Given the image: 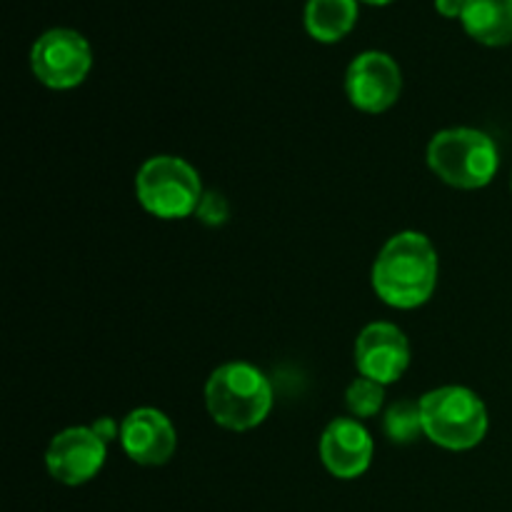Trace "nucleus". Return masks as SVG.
I'll return each instance as SVG.
<instances>
[{"instance_id":"nucleus-11","label":"nucleus","mask_w":512,"mask_h":512,"mask_svg":"<svg viewBox=\"0 0 512 512\" xmlns=\"http://www.w3.org/2000/svg\"><path fill=\"white\" fill-rule=\"evenodd\" d=\"M375 443L368 428L355 418H335L320 435V460L338 480H355L373 465Z\"/></svg>"},{"instance_id":"nucleus-20","label":"nucleus","mask_w":512,"mask_h":512,"mask_svg":"<svg viewBox=\"0 0 512 512\" xmlns=\"http://www.w3.org/2000/svg\"><path fill=\"white\" fill-rule=\"evenodd\" d=\"M510 188H512V180H510Z\"/></svg>"},{"instance_id":"nucleus-19","label":"nucleus","mask_w":512,"mask_h":512,"mask_svg":"<svg viewBox=\"0 0 512 512\" xmlns=\"http://www.w3.org/2000/svg\"><path fill=\"white\" fill-rule=\"evenodd\" d=\"M365 3H370V5H385V3H393V0H365Z\"/></svg>"},{"instance_id":"nucleus-5","label":"nucleus","mask_w":512,"mask_h":512,"mask_svg":"<svg viewBox=\"0 0 512 512\" xmlns=\"http://www.w3.org/2000/svg\"><path fill=\"white\" fill-rule=\"evenodd\" d=\"M203 195L200 173L180 155H153L135 175V198L153 218H190L198 213Z\"/></svg>"},{"instance_id":"nucleus-15","label":"nucleus","mask_w":512,"mask_h":512,"mask_svg":"<svg viewBox=\"0 0 512 512\" xmlns=\"http://www.w3.org/2000/svg\"><path fill=\"white\" fill-rule=\"evenodd\" d=\"M345 405L355 420L375 418L385 405V385L358 375L345 390Z\"/></svg>"},{"instance_id":"nucleus-10","label":"nucleus","mask_w":512,"mask_h":512,"mask_svg":"<svg viewBox=\"0 0 512 512\" xmlns=\"http://www.w3.org/2000/svg\"><path fill=\"white\" fill-rule=\"evenodd\" d=\"M120 445L135 465L160 468L175 455L178 433L163 410L135 408L120 420Z\"/></svg>"},{"instance_id":"nucleus-17","label":"nucleus","mask_w":512,"mask_h":512,"mask_svg":"<svg viewBox=\"0 0 512 512\" xmlns=\"http://www.w3.org/2000/svg\"><path fill=\"white\" fill-rule=\"evenodd\" d=\"M93 430L95 433L100 435V438L105 440V443H113L115 438H120V423L115 418H108V415H105V418H98L93 423Z\"/></svg>"},{"instance_id":"nucleus-3","label":"nucleus","mask_w":512,"mask_h":512,"mask_svg":"<svg viewBox=\"0 0 512 512\" xmlns=\"http://www.w3.org/2000/svg\"><path fill=\"white\" fill-rule=\"evenodd\" d=\"M423 435L433 445L453 453L478 448L490 428L488 405L465 385H443L420 398Z\"/></svg>"},{"instance_id":"nucleus-2","label":"nucleus","mask_w":512,"mask_h":512,"mask_svg":"<svg viewBox=\"0 0 512 512\" xmlns=\"http://www.w3.org/2000/svg\"><path fill=\"white\" fill-rule=\"evenodd\" d=\"M205 408L220 428L248 433L268 420L273 410V385L258 365L245 360L223 363L205 383Z\"/></svg>"},{"instance_id":"nucleus-13","label":"nucleus","mask_w":512,"mask_h":512,"mask_svg":"<svg viewBox=\"0 0 512 512\" xmlns=\"http://www.w3.org/2000/svg\"><path fill=\"white\" fill-rule=\"evenodd\" d=\"M358 20V0H308L305 28L320 43H338Z\"/></svg>"},{"instance_id":"nucleus-14","label":"nucleus","mask_w":512,"mask_h":512,"mask_svg":"<svg viewBox=\"0 0 512 512\" xmlns=\"http://www.w3.org/2000/svg\"><path fill=\"white\" fill-rule=\"evenodd\" d=\"M383 430L390 443L410 445L423 435L420 400H398L383 415Z\"/></svg>"},{"instance_id":"nucleus-16","label":"nucleus","mask_w":512,"mask_h":512,"mask_svg":"<svg viewBox=\"0 0 512 512\" xmlns=\"http://www.w3.org/2000/svg\"><path fill=\"white\" fill-rule=\"evenodd\" d=\"M195 215H198L205 225H223L225 220H228V203H225L223 195L208 193V190H205L203 200H200V208Z\"/></svg>"},{"instance_id":"nucleus-7","label":"nucleus","mask_w":512,"mask_h":512,"mask_svg":"<svg viewBox=\"0 0 512 512\" xmlns=\"http://www.w3.org/2000/svg\"><path fill=\"white\" fill-rule=\"evenodd\" d=\"M403 93V70L393 55L365 50L345 70V95L360 113L378 115L393 108Z\"/></svg>"},{"instance_id":"nucleus-4","label":"nucleus","mask_w":512,"mask_h":512,"mask_svg":"<svg viewBox=\"0 0 512 512\" xmlns=\"http://www.w3.org/2000/svg\"><path fill=\"white\" fill-rule=\"evenodd\" d=\"M428 168L450 188L480 190L498 175L500 150L485 130L445 128L430 138Z\"/></svg>"},{"instance_id":"nucleus-12","label":"nucleus","mask_w":512,"mask_h":512,"mask_svg":"<svg viewBox=\"0 0 512 512\" xmlns=\"http://www.w3.org/2000/svg\"><path fill=\"white\" fill-rule=\"evenodd\" d=\"M460 20L478 43L490 48L512 43V0H465Z\"/></svg>"},{"instance_id":"nucleus-6","label":"nucleus","mask_w":512,"mask_h":512,"mask_svg":"<svg viewBox=\"0 0 512 512\" xmlns=\"http://www.w3.org/2000/svg\"><path fill=\"white\" fill-rule=\"evenodd\" d=\"M30 68L45 88H78L93 68V50L78 30L50 28L30 48Z\"/></svg>"},{"instance_id":"nucleus-18","label":"nucleus","mask_w":512,"mask_h":512,"mask_svg":"<svg viewBox=\"0 0 512 512\" xmlns=\"http://www.w3.org/2000/svg\"><path fill=\"white\" fill-rule=\"evenodd\" d=\"M435 8L445 18H460L465 10V0H435Z\"/></svg>"},{"instance_id":"nucleus-1","label":"nucleus","mask_w":512,"mask_h":512,"mask_svg":"<svg viewBox=\"0 0 512 512\" xmlns=\"http://www.w3.org/2000/svg\"><path fill=\"white\" fill-rule=\"evenodd\" d=\"M440 260L433 240L420 230H400L380 248L370 270L375 295L395 310H415L438 288Z\"/></svg>"},{"instance_id":"nucleus-8","label":"nucleus","mask_w":512,"mask_h":512,"mask_svg":"<svg viewBox=\"0 0 512 512\" xmlns=\"http://www.w3.org/2000/svg\"><path fill=\"white\" fill-rule=\"evenodd\" d=\"M108 460V443L93 425H73L55 435L45 450V468L60 485L78 488L98 478Z\"/></svg>"},{"instance_id":"nucleus-9","label":"nucleus","mask_w":512,"mask_h":512,"mask_svg":"<svg viewBox=\"0 0 512 512\" xmlns=\"http://www.w3.org/2000/svg\"><path fill=\"white\" fill-rule=\"evenodd\" d=\"M355 368L363 378L375 380L380 385H393L408 373L410 368V343L408 335L395 323H370L355 338Z\"/></svg>"}]
</instances>
